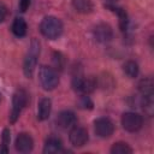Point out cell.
I'll list each match as a JSON object with an SVG mask.
<instances>
[{"label": "cell", "instance_id": "obj_1", "mask_svg": "<svg viewBox=\"0 0 154 154\" xmlns=\"http://www.w3.org/2000/svg\"><path fill=\"white\" fill-rule=\"evenodd\" d=\"M63 23L59 18L53 16L45 17L40 23V31L41 34L48 40H57L63 34Z\"/></svg>", "mask_w": 154, "mask_h": 154}, {"label": "cell", "instance_id": "obj_2", "mask_svg": "<svg viewBox=\"0 0 154 154\" xmlns=\"http://www.w3.org/2000/svg\"><path fill=\"white\" fill-rule=\"evenodd\" d=\"M72 89L77 93H81L82 95H89L93 93L97 87V78L94 76L84 77L82 75H76L72 78Z\"/></svg>", "mask_w": 154, "mask_h": 154}, {"label": "cell", "instance_id": "obj_3", "mask_svg": "<svg viewBox=\"0 0 154 154\" xmlns=\"http://www.w3.org/2000/svg\"><path fill=\"white\" fill-rule=\"evenodd\" d=\"M38 81L41 87L45 90H54L58 87L59 83V77L57 71L53 67H49L47 65H42L38 69Z\"/></svg>", "mask_w": 154, "mask_h": 154}, {"label": "cell", "instance_id": "obj_4", "mask_svg": "<svg viewBox=\"0 0 154 154\" xmlns=\"http://www.w3.org/2000/svg\"><path fill=\"white\" fill-rule=\"evenodd\" d=\"M38 55H40V42L37 40H32L30 43L28 54L25 55L24 64H23V71H24V75L26 77L32 76L35 67H36V64H37Z\"/></svg>", "mask_w": 154, "mask_h": 154}, {"label": "cell", "instance_id": "obj_5", "mask_svg": "<svg viewBox=\"0 0 154 154\" xmlns=\"http://www.w3.org/2000/svg\"><path fill=\"white\" fill-rule=\"evenodd\" d=\"M26 103H28L26 91L24 89L16 90V93L13 94V97H12V108H11V113H10V123L13 124L17 122L23 108L26 106Z\"/></svg>", "mask_w": 154, "mask_h": 154}, {"label": "cell", "instance_id": "obj_6", "mask_svg": "<svg viewBox=\"0 0 154 154\" xmlns=\"http://www.w3.org/2000/svg\"><path fill=\"white\" fill-rule=\"evenodd\" d=\"M122 125L129 132L138 131L143 125V118L136 112H125L122 116Z\"/></svg>", "mask_w": 154, "mask_h": 154}, {"label": "cell", "instance_id": "obj_7", "mask_svg": "<svg viewBox=\"0 0 154 154\" xmlns=\"http://www.w3.org/2000/svg\"><path fill=\"white\" fill-rule=\"evenodd\" d=\"M94 131L96 136L101 138H107L114 132V124L107 117H100L94 122Z\"/></svg>", "mask_w": 154, "mask_h": 154}, {"label": "cell", "instance_id": "obj_8", "mask_svg": "<svg viewBox=\"0 0 154 154\" xmlns=\"http://www.w3.org/2000/svg\"><path fill=\"white\" fill-rule=\"evenodd\" d=\"M94 38L100 43L109 42L113 38V30L109 24L107 23H99L93 29Z\"/></svg>", "mask_w": 154, "mask_h": 154}, {"label": "cell", "instance_id": "obj_9", "mask_svg": "<svg viewBox=\"0 0 154 154\" xmlns=\"http://www.w3.org/2000/svg\"><path fill=\"white\" fill-rule=\"evenodd\" d=\"M69 138H70V142H71V144L73 147L79 148V147H83L88 142L89 136H88V131L84 128H82V126H72Z\"/></svg>", "mask_w": 154, "mask_h": 154}, {"label": "cell", "instance_id": "obj_10", "mask_svg": "<svg viewBox=\"0 0 154 154\" xmlns=\"http://www.w3.org/2000/svg\"><path fill=\"white\" fill-rule=\"evenodd\" d=\"M14 148L19 153H29V152H31L32 148H34V140H32V137L29 134H26V132L19 134L16 137Z\"/></svg>", "mask_w": 154, "mask_h": 154}, {"label": "cell", "instance_id": "obj_11", "mask_svg": "<svg viewBox=\"0 0 154 154\" xmlns=\"http://www.w3.org/2000/svg\"><path fill=\"white\" fill-rule=\"evenodd\" d=\"M55 123L60 129H70L76 124V116L72 111H61L57 116Z\"/></svg>", "mask_w": 154, "mask_h": 154}, {"label": "cell", "instance_id": "obj_12", "mask_svg": "<svg viewBox=\"0 0 154 154\" xmlns=\"http://www.w3.org/2000/svg\"><path fill=\"white\" fill-rule=\"evenodd\" d=\"M105 6L107 8H109L112 12L117 13V16L119 18V28H120V30L123 32H125L128 30V28H129V17H128L126 11L124 8H122V7L116 6V4H106Z\"/></svg>", "mask_w": 154, "mask_h": 154}, {"label": "cell", "instance_id": "obj_13", "mask_svg": "<svg viewBox=\"0 0 154 154\" xmlns=\"http://www.w3.org/2000/svg\"><path fill=\"white\" fill-rule=\"evenodd\" d=\"M63 152V143L61 141L55 137V136H51L46 140L45 142V147H43V153L45 154H55V153H60Z\"/></svg>", "mask_w": 154, "mask_h": 154}, {"label": "cell", "instance_id": "obj_14", "mask_svg": "<svg viewBox=\"0 0 154 154\" xmlns=\"http://www.w3.org/2000/svg\"><path fill=\"white\" fill-rule=\"evenodd\" d=\"M138 91L143 97H153L154 94V82L152 77H146L138 83Z\"/></svg>", "mask_w": 154, "mask_h": 154}, {"label": "cell", "instance_id": "obj_15", "mask_svg": "<svg viewBox=\"0 0 154 154\" xmlns=\"http://www.w3.org/2000/svg\"><path fill=\"white\" fill-rule=\"evenodd\" d=\"M52 111V101L48 97H43L40 100L37 106V118L40 120H46L49 118Z\"/></svg>", "mask_w": 154, "mask_h": 154}, {"label": "cell", "instance_id": "obj_16", "mask_svg": "<svg viewBox=\"0 0 154 154\" xmlns=\"http://www.w3.org/2000/svg\"><path fill=\"white\" fill-rule=\"evenodd\" d=\"M11 30H12L13 35L17 36V37H23V36H25L26 30H28L26 22H25L22 17H17V18H14V20L12 22Z\"/></svg>", "mask_w": 154, "mask_h": 154}, {"label": "cell", "instance_id": "obj_17", "mask_svg": "<svg viewBox=\"0 0 154 154\" xmlns=\"http://www.w3.org/2000/svg\"><path fill=\"white\" fill-rule=\"evenodd\" d=\"M72 7L75 8V11H77L78 13H90L94 10V4L90 0H72Z\"/></svg>", "mask_w": 154, "mask_h": 154}, {"label": "cell", "instance_id": "obj_18", "mask_svg": "<svg viewBox=\"0 0 154 154\" xmlns=\"http://www.w3.org/2000/svg\"><path fill=\"white\" fill-rule=\"evenodd\" d=\"M123 71L125 72V75L130 78H135L138 76V72H140V67H138V64L134 60H128L124 65H123Z\"/></svg>", "mask_w": 154, "mask_h": 154}, {"label": "cell", "instance_id": "obj_19", "mask_svg": "<svg viewBox=\"0 0 154 154\" xmlns=\"http://www.w3.org/2000/svg\"><path fill=\"white\" fill-rule=\"evenodd\" d=\"M111 153L112 154H131L132 148L125 142H117L112 146Z\"/></svg>", "mask_w": 154, "mask_h": 154}, {"label": "cell", "instance_id": "obj_20", "mask_svg": "<svg viewBox=\"0 0 154 154\" xmlns=\"http://www.w3.org/2000/svg\"><path fill=\"white\" fill-rule=\"evenodd\" d=\"M52 61H53V65H54V69L55 70H59V71H63L64 67H65V57L63 55V53L60 52H54L53 55H52Z\"/></svg>", "mask_w": 154, "mask_h": 154}, {"label": "cell", "instance_id": "obj_21", "mask_svg": "<svg viewBox=\"0 0 154 154\" xmlns=\"http://www.w3.org/2000/svg\"><path fill=\"white\" fill-rule=\"evenodd\" d=\"M79 107L83 108V109H93V101L90 100V97L88 95H82L81 99H79V102H78Z\"/></svg>", "mask_w": 154, "mask_h": 154}, {"label": "cell", "instance_id": "obj_22", "mask_svg": "<svg viewBox=\"0 0 154 154\" xmlns=\"http://www.w3.org/2000/svg\"><path fill=\"white\" fill-rule=\"evenodd\" d=\"M10 140H11V136H10V130L8 129H4L2 131V136H1V144L7 147L10 144Z\"/></svg>", "mask_w": 154, "mask_h": 154}, {"label": "cell", "instance_id": "obj_23", "mask_svg": "<svg viewBox=\"0 0 154 154\" xmlns=\"http://www.w3.org/2000/svg\"><path fill=\"white\" fill-rule=\"evenodd\" d=\"M30 4H31V0H19V4H18L19 11H20V12H25V11L29 8Z\"/></svg>", "mask_w": 154, "mask_h": 154}, {"label": "cell", "instance_id": "obj_24", "mask_svg": "<svg viewBox=\"0 0 154 154\" xmlns=\"http://www.w3.org/2000/svg\"><path fill=\"white\" fill-rule=\"evenodd\" d=\"M6 16H7V7L0 2V23H2L6 19Z\"/></svg>", "mask_w": 154, "mask_h": 154}, {"label": "cell", "instance_id": "obj_25", "mask_svg": "<svg viewBox=\"0 0 154 154\" xmlns=\"http://www.w3.org/2000/svg\"><path fill=\"white\" fill-rule=\"evenodd\" d=\"M106 1V4H116L118 0H105Z\"/></svg>", "mask_w": 154, "mask_h": 154}, {"label": "cell", "instance_id": "obj_26", "mask_svg": "<svg viewBox=\"0 0 154 154\" xmlns=\"http://www.w3.org/2000/svg\"><path fill=\"white\" fill-rule=\"evenodd\" d=\"M0 101H1V94H0Z\"/></svg>", "mask_w": 154, "mask_h": 154}]
</instances>
